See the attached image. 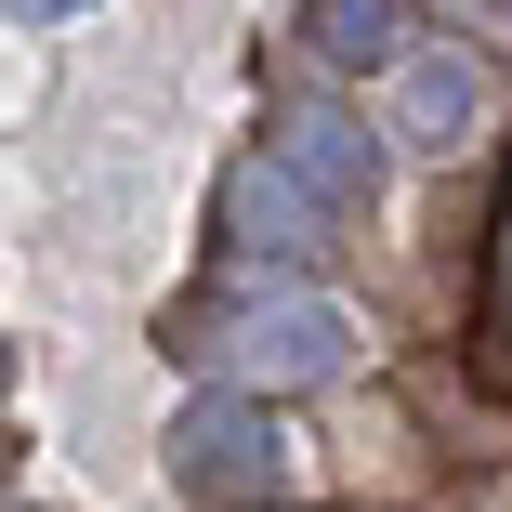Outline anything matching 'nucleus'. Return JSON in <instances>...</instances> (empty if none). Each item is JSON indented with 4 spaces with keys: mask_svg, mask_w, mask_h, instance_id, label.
Segmentation results:
<instances>
[{
    "mask_svg": "<svg viewBox=\"0 0 512 512\" xmlns=\"http://www.w3.org/2000/svg\"><path fill=\"white\" fill-rule=\"evenodd\" d=\"M171 447V473L184 486H211V499H276L289 473H302V447H289V421H276V407L237 381V394H197L184 407V421L158 434Z\"/></svg>",
    "mask_w": 512,
    "mask_h": 512,
    "instance_id": "obj_1",
    "label": "nucleus"
},
{
    "mask_svg": "<svg viewBox=\"0 0 512 512\" xmlns=\"http://www.w3.org/2000/svg\"><path fill=\"white\" fill-rule=\"evenodd\" d=\"M237 381L250 394H316V381H342L355 368V316L329 289H250V316H237Z\"/></svg>",
    "mask_w": 512,
    "mask_h": 512,
    "instance_id": "obj_2",
    "label": "nucleus"
},
{
    "mask_svg": "<svg viewBox=\"0 0 512 512\" xmlns=\"http://www.w3.org/2000/svg\"><path fill=\"white\" fill-rule=\"evenodd\" d=\"M224 250H237V263H276V276L316 263V250H329V197L302 184L289 158H237V171H224Z\"/></svg>",
    "mask_w": 512,
    "mask_h": 512,
    "instance_id": "obj_3",
    "label": "nucleus"
},
{
    "mask_svg": "<svg viewBox=\"0 0 512 512\" xmlns=\"http://www.w3.org/2000/svg\"><path fill=\"white\" fill-rule=\"evenodd\" d=\"M473 119H486V66L473 53H407L394 66V132L421 145V158H460Z\"/></svg>",
    "mask_w": 512,
    "mask_h": 512,
    "instance_id": "obj_4",
    "label": "nucleus"
},
{
    "mask_svg": "<svg viewBox=\"0 0 512 512\" xmlns=\"http://www.w3.org/2000/svg\"><path fill=\"white\" fill-rule=\"evenodd\" d=\"M276 158H289L302 184H316V197H329V211H355V197L381 184V145H368V119H342V106H329V92H302V106L276 119Z\"/></svg>",
    "mask_w": 512,
    "mask_h": 512,
    "instance_id": "obj_5",
    "label": "nucleus"
},
{
    "mask_svg": "<svg viewBox=\"0 0 512 512\" xmlns=\"http://www.w3.org/2000/svg\"><path fill=\"white\" fill-rule=\"evenodd\" d=\"M302 53L368 79V66H407V0H302Z\"/></svg>",
    "mask_w": 512,
    "mask_h": 512,
    "instance_id": "obj_6",
    "label": "nucleus"
},
{
    "mask_svg": "<svg viewBox=\"0 0 512 512\" xmlns=\"http://www.w3.org/2000/svg\"><path fill=\"white\" fill-rule=\"evenodd\" d=\"M14 27H53V14H92V0H0Z\"/></svg>",
    "mask_w": 512,
    "mask_h": 512,
    "instance_id": "obj_7",
    "label": "nucleus"
}]
</instances>
